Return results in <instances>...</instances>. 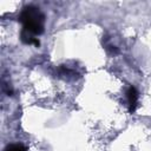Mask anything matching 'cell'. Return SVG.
<instances>
[{"mask_svg":"<svg viewBox=\"0 0 151 151\" xmlns=\"http://www.w3.org/2000/svg\"><path fill=\"white\" fill-rule=\"evenodd\" d=\"M19 21L22 24V29L33 34L34 37L44 33L45 15L35 6L24 7L19 15Z\"/></svg>","mask_w":151,"mask_h":151,"instance_id":"1","label":"cell"},{"mask_svg":"<svg viewBox=\"0 0 151 151\" xmlns=\"http://www.w3.org/2000/svg\"><path fill=\"white\" fill-rule=\"evenodd\" d=\"M20 39L26 45H35V46H39V44H40L39 40H38V38H35L33 34H31V33H28V32H26L24 29H21Z\"/></svg>","mask_w":151,"mask_h":151,"instance_id":"3","label":"cell"},{"mask_svg":"<svg viewBox=\"0 0 151 151\" xmlns=\"http://www.w3.org/2000/svg\"><path fill=\"white\" fill-rule=\"evenodd\" d=\"M126 97H127V103H129V107L130 111L133 112L136 110L137 106V101H138V92L133 86H130L126 91Z\"/></svg>","mask_w":151,"mask_h":151,"instance_id":"2","label":"cell"},{"mask_svg":"<svg viewBox=\"0 0 151 151\" xmlns=\"http://www.w3.org/2000/svg\"><path fill=\"white\" fill-rule=\"evenodd\" d=\"M4 151H27V147L21 143H13V144H8L4 149Z\"/></svg>","mask_w":151,"mask_h":151,"instance_id":"4","label":"cell"}]
</instances>
